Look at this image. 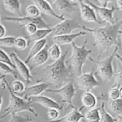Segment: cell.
Listing matches in <instances>:
<instances>
[{
	"label": "cell",
	"instance_id": "cell-4",
	"mask_svg": "<svg viewBox=\"0 0 122 122\" xmlns=\"http://www.w3.org/2000/svg\"><path fill=\"white\" fill-rule=\"evenodd\" d=\"M3 81L5 85V86L8 89V92L10 93V98L9 104L7 106V107L5 108L4 113L0 117V119L5 117L9 114L14 115L17 113L24 112V111L29 112L35 117H38V114L32 107V102L30 101L25 100L23 98L20 97L14 94L12 91L11 88L7 80L4 78Z\"/></svg>",
	"mask_w": 122,
	"mask_h": 122
},
{
	"label": "cell",
	"instance_id": "cell-43",
	"mask_svg": "<svg viewBox=\"0 0 122 122\" xmlns=\"http://www.w3.org/2000/svg\"><path fill=\"white\" fill-rule=\"evenodd\" d=\"M69 2H70V3H72V4H75V3H77L79 0H67Z\"/></svg>",
	"mask_w": 122,
	"mask_h": 122
},
{
	"label": "cell",
	"instance_id": "cell-44",
	"mask_svg": "<svg viewBox=\"0 0 122 122\" xmlns=\"http://www.w3.org/2000/svg\"><path fill=\"white\" fill-rule=\"evenodd\" d=\"M2 103V95L1 94V95H0V110H1Z\"/></svg>",
	"mask_w": 122,
	"mask_h": 122
},
{
	"label": "cell",
	"instance_id": "cell-23",
	"mask_svg": "<svg viewBox=\"0 0 122 122\" xmlns=\"http://www.w3.org/2000/svg\"><path fill=\"white\" fill-rule=\"evenodd\" d=\"M2 2L5 10L7 11L22 17L19 0H3Z\"/></svg>",
	"mask_w": 122,
	"mask_h": 122
},
{
	"label": "cell",
	"instance_id": "cell-36",
	"mask_svg": "<svg viewBox=\"0 0 122 122\" xmlns=\"http://www.w3.org/2000/svg\"><path fill=\"white\" fill-rule=\"evenodd\" d=\"M32 119L29 116H23L14 114L11 115V118L8 122H29L32 121Z\"/></svg>",
	"mask_w": 122,
	"mask_h": 122
},
{
	"label": "cell",
	"instance_id": "cell-26",
	"mask_svg": "<svg viewBox=\"0 0 122 122\" xmlns=\"http://www.w3.org/2000/svg\"><path fill=\"white\" fill-rule=\"evenodd\" d=\"M48 54L51 60L56 61L59 59L61 56V49L60 45L54 43L48 49Z\"/></svg>",
	"mask_w": 122,
	"mask_h": 122
},
{
	"label": "cell",
	"instance_id": "cell-8",
	"mask_svg": "<svg viewBox=\"0 0 122 122\" xmlns=\"http://www.w3.org/2000/svg\"><path fill=\"white\" fill-rule=\"evenodd\" d=\"M85 3L89 5L95 10V13L98 14L99 17L103 22H106L108 25H113L118 20L115 19L114 17V13L117 8L112 5L110 8L107 7H102L97 6L89 0H83Z\"/></svg>",
	"mask_w": 122,
	"mask_h": 122
},
{
	"label": "cell",
	"instance_id": "cell-27",
	"mask_svg": "<svg viewBox=\"0 0 122 122\" xmlns=\"http://www.w3.org/2000/svg\"><path fill=\"white\" fill-rule=\"evenodd\" d=\"M100 114H101V120L100 122H116L117 119L112 116L105 108L104 102H102L101 107L100 108Z\"/></svg>",
	"mask_w": 122,
	"mask_h": 122
},
{
	"label": "cell",
	"instance_id": "cell-25",
	"mask_svg": "<svg viewBox=\"0 0 122 122\" xmlns=\"http://www.w3.org/2000/svg\"><path fill=\"white\" fill-rule=\"evenodd\" d=\"M84 118L89 122H100L101 114L100 108H92L87 111L84 114Z\"/></svg>",
	"mask_w": 122,
	"mask_h": 122
},
{
	"label": "cell",
	"instance_id": "cell-21",
	"mask_svg": "<svg viewBox=\"0 0 122 122\" xmlns=\"http://www.w3.org/2000/svg\"><path fill=\"white\" fill-rule=\"evenodd\" d=\"M52 32V28L39 29L34 33L30 35H28L26 37V39L27 42V45L29 46L32 43L45 39L47 36L51 35Z\"/></svg>",
	"mask_w": 122,
	"mask_h": 122
},
{
	"label": "cell",
	"instance_id": "cell-28",
	"mask_svg": "<svg viewBox=\"0 0 122 122\" xmlns=\"http://www.w3.org/2000/svg\"><path fill=\"white\" fill-rule=\"evenodd\" d=\"M119 59V63L117 66V70L114 75V86H119L122 85V57L119 53L116 56Z\"/></svg>",
	"mask_w": 122,
	"mask_h": 122
},
{
	"label": "cell",
	"instance_id": "cell-42",
	"mask_svg": "<svg viewBox=\"0 0 122 122\" xmlns=\"http://www.w3.org/2000/svg\"><path fill=\"white\" fill-rule=\"evenodd\" d=\"M44 1H46L47 2H48L50 5H52V4H54V3L55 2L56 0H44Z\"/></svg>",
	"mask_w": 122,
	"mask_h": 122
},
{
	"label": "cell",
	"instance_id": "cell-14",
	"mask_svg": "<svg viewBox=\"0 0 122 122\" xmlns=\"http://www.w3.org/2000/svg\"><path fill=\"white\" fill-rule=\"evenodd\" d=\"M32 1L35 4L34 5H35L37 8L39 9L41 13L52 16L61 21H63L65 19L63 15H59L57 14L52 9L51 5L46 1L44 0H32Z\"/></svg>",
	"mask_w": 122,
	"mask_h": 122
},
{
	"label": "cell",
	"instance_id": "cell-15",
	"mask_svg": "<svg viewBox=\"0 0 122 122\" xmlns=\"http://www.w3.org/2000/svg\"><path fill=\"white\" fill-rule=\"evenodd\" d=\"M49 86L50 85L48 83L44 82L38 83L37 84L27 87L25 89L23 92L20 94H23V98L27 100L30 97L40 95L43 92L48 89Z\"/></svg>",
	"mask_w": 122,
	"mask_h": 122
},
{
	"label": "cell",
	"instance_id": "cell-11",
	"mask_svg": "<svg viewBox=\"0 0 122 122\" xmlns=\"http://www.w3.org/2000/svg\"><path fill=\"white\" fill-rule=\"evenodd\" d=\"M79 10H80L81 17L83 21L88 23L101 24V21L98 19L95 10L89 5L85 3L83 0L79 1Z\"/></svg>",
	"mask_w": 122,
	"mask_h": 122
},
{
	"label": "cell",
	"instance_id": "cell-32",
	"mask_svg": "<svg viewBox=\"0 0 122 122\" xmlns=\"http://www.w3.org/2000/svg\"><path fill=\"white\" fill-rule=\"evenodd\" d=\"M27 16L32 18H38L41 16V12L35 5L31 4L27 6L26 8Z\"/></svg>",
	"mask_w": 122,
	"mask_h": 122
},
{
	"label": "cell",
	"instance_id": "cell-37",
	"mask_svg": "<svg viewBox=\"0 0 122 122\" xmlns=\"http://www.w3.org/2000/svg\"><path fill=\"white\" fill-rule=\"evenodd\" d=\"M60 113L58 110L55 108H51L49 109L46 113V117L50 121L56 120L59 117Z\"/></svg>",
	"mask_w": 122,
	"mask_h": 122
},
{
	"label": "cell",
	"instance_id": "cell-16",
	"mask_svg": "<svg viewBox=\"0 0 122 122\" xmlns=\"http://www.w3.org/2000/svg\"><path fill=\"white\" fill-rule=\"evenodd\" d=\"M54 5L63 15L70 14L79 10V5L77 3H70L67 0H56Z\"/></svg>",
	"mask_w": 122,
	"mask_h": 122
},
{
	"label": "cell",
	"instance_id": "cell-5",
	"mask_svg": "<svg viewBox=\"0 0 122 122\" xmlns=\"http://www.w3.org/2000/svg\"><path fill=\"white\" fill-rule=\"evenodd\" d=\"M119 48L116 46L113 53L102 60H95L92 58H89L92 62H94L97 65V69L95 74L103 80L104 82H110L114 76V70H113V58L117 56L119 51Z\"/></svg>",
	"mask_w": 122,
	"mask_h": 122
},
{
	"label": "cell",
	"instance_id": "cell-9",
	"mask_svg": "<svg viewBox=\"0 0 122 122\" xmlns=\"http://www.w3.org/2000/svg\"><path fill=\"white\" fill-rule=\"evenodd\" d=\"M45 91L59 94L62 97L63 103L67 104L68 107L70 108L73 106L72 104V100L76 95V89L75 88L73 81L69 82L58 89H47Z\"/></svg>",
	"mask_w": 122,
	"mask_h": 122
},
{
	"label": "cell",
	"instance_id": "cell-46",
	"mask_svg": "<svg viewBox=\"0 0 122 122\" xmlns=\"http://www.w3.org/2000/svg\"><path fill=\"white\" fill-rule=\"evenodd\" d=\"M116 122H122V117H119L117 119Z\"/></svg>",
	"mask_w": 122,
	"mask_h": 122
},
{
	"label": "cell",
	"instance_id": "cell-1",
	"mask_svg": "<svg viewBox=\"0 0 122 122\" xmlns=\"http://www.w3.org/2000/svg\"><path fill=\"white\" fill-rule=\"evenodd\" d=\"M122 24V20H120L113 25L108 24L106 26L96 28H89L82 26V29L92 35L94 45L97 50L98 60L103 54L108 52L113 45H116L121 51Z\"/></svg>",
	"mask_w": 122,
	"mask_h": 122
},
{
	"label": "cell",
	"instance_id": "cell-10",
	"mask_svg": "<svg viewBox=\"0 0 122 122\" xmlns=\"http://www.w3.org/2000/svg\"><path fill=\"white\" fill-rule=\"evenodd\" d=\"M2 21H13V22L18 23L20 26L24 27L28 23H34L36 25L38 29H49L51 28L50 25L44 21L41 16L38 18H32L28 16L19 17H4Z\"/></svg>",
	"mask_w": 122,
	"mask_h": 122
},
{
	"label": "cell",
	"instance_id": "cell-41",
	"mask_svg": "<svg viewBox=\"0 0 122 122\" xmlns=\"http://www.w3.org/2000/svg\"><path fill=\"white\" fill-rule=\"evenodd\" d=\"M117 2V9L119 10L120 11H122V0H116Z\"/></svg>",
	"mask_w": 122,
	"mask_h": 122
},
{
	"label": "cell",
	"instance_id": "cell-39",
	"mask_svg": "<svg viewBox=\"0 0 122 122\" xmlns=\"http://www.w3.org/2000/svg\"><path fill=\"white\" fill-rule=\"evenodd\" d=\"M96 1L100 3L101 7H107L108 3L112 2V1H116V0H96Z\"/></svg>",
	"mask_w": 122,
	"mask_h": 122
},
{
	"label": "cell",
	"instance_id": "cell-22",
	"mask_svg": "<svg viewBox=\"0 0 122 122\" xmlns=\"http://www.w3.org/2000/svg\"><path fill=\"white\" fill-rule=\"evenodd\" d=\"M46 42H47L46 39H44L34 42L33 45H32V46L30 49L29 51V54L27 56V58L24 61V63L26 64H28L29 63L30 61L32 60V58L34 56H35L37 54L39 53L46 46Z\"/></svg>",
	"mask_w": 122,
	"mask_h": 122
},
{
	"label": "cell",
	"instance_id": "cell-24",
	"mask_svg": "<svg viewBox=\"0 0 122 122\" xmlns=\"http://www.w3.org/2000/svg\"><path fill=\"white\" fill-rule=\"evenodd\" d=\"M82 107L87 109H92L97 106V98L90 92H85L81 98Z\"/></svg>",
	"mask_w": 122,
	"mask_h": 122
},
{
	"label": "cell",
	"instance_id": "cell-19",
	"mask_svg": "<svg viewBox=\"0 0 122 122\" xmlns=\"http://www.w3.org/2000/svg\"><path fill=\"white\" fill-rule=\"evenodd\" d=\"M48 46L47 45H46L44 49H42L39 53L37 54L32 58L31 60L32 63H31L29 69L30 70H33L46 63V61L49 58L48 54Z\"/></svg>",
	"mask_w": 122,
	"mask_h": 122
},
{
	"label": "cell",
	"instance_id": "cell-30",
	"mask_svg": "<svg viewBox=\"0 0 122 122\" xmlns=\"http://www.w3.org/2000/svg\"><path fill=\"white\" fill-rule=\"evenodd\" d=\"M0 73L2 75H12L15 79L18 78L17 74L14 69L7 64L1 62H0Z\"/></svg>",
	"mask_w": 122,
	"mask_h": 122
},
{
	"label": "cell",
	"instance_id": "cell-33",
	"mask_svg": "<svg viewBox=\"0 0 122 122\" xmlns=\"http://www.w3.org/2000/svg\"><path fill=\"white\" fill-rule=\"evenodd\" d=\"M0 62L7 64L14 70L15 69V65L13 63V61L11 59L10 57L1 48H0Z\"/></svg>",
	"mask_w": 122,
	"mask_h": 122
},
{
	"label": "cell",
	"instance_id": "cell-18",
	"mask_svg": "<svg viewBox=\"0 0 122 122\" xmlns=\"http://www.w3.org/2000/svg\"><path fill=\"white\" fill-rule=\"evenodd\" d=\"M86 34V32L81 31V32L76 33H70V34L54 36L53 41L55 44H58V45H66V44H71L75 39L81 36L85 35Z\"/></svg>",
	"mask_w": 122,
	"mask_h": 122
},
{
	"label": "cell",
	"instance_id": "cell-7",
	"mask_svg": "<svg viewBox=\"0 0 122 122\" xmlns=\"http://www.w3.org/2000/svg\"><path fill=\"white\" fill-rule=\"evenodd\" d=\"M52 30V36H58L61 35L70 34L74 30L82 28V26L75 19H65L63 21L51 27Z\"/></svg>",
	"mask_w": 122,
	"mask_h": 122
},
{
	"label": "cell",
	"instance_id": "cell-6",
	"mask_svg": "<svg viewBox=\"0 0 122 122\" xmlns=\"http://www.w3.org/2000/svg\"><path fill=\"white\" fill-rule=\"evenodd\" d=\"M75 79L77 88L85 92H90L100 85V82L95 77L94 67L90 72L82 74L81 76Z\"/></svg>",
	"mask_w": 122,
	"mask_h": 122
},
{
	"label": "cell",
	"instance_id": "cell-31",
	"mask_svg": "<svg viewBox=\"0 0 122 122\" xmlns=\"http://www.w3.org/2000/svg\"><path fill=\"white\" fill-rule=\"evenodd\" d=\"M11 90L13 92L14 94L17 95V94H20L24 92V91L26 89L25 84L23 82H21L20 80H16L14 81V82L12 83L11 85Z\"/></svg>",
	"mask_w": 122,
	"mask_h": 122
},
{
	"label": "cell",
	"instance_id": "cell-34",
	"mask_svg": "<svg viewBox=\"0 0 122 122\" xmlns=\"http://www.w3.org/2000/svg\"><path fill=\"white\" fill-rule=\"evenodd\" d=\"M27 46H28V45H27V42L26 38L20 36L15 37L14 44V48H15L18 50L22 51L26 49Z\"/></svg>",
	"mask_w": 122,
	"mask_h": 122
},
{
	"label": "cell",
	"instance_id": "cell-12",
	"mask_svg": "<svg viewBox=\"0 0 122 122\" xmlns=\"http://www.w3.org/2000/svg\"><path fill=\"white\" fill-rule=\"evenodd\" d=\"M10 57L13 58L15 63V69H17L20 76L24 79L27 84H30L32 82V76L31 75L30 70L26 64L19 57L17 54L15 52L10 54Z\"/></svg>",
	"mask_w": 122,
	"mask_h": 122
},
{
	"label": "cell",
	"instance_id": "cell-40",
	"mask_svg": "<svg viewBox=\"0 0 122 122\" xmlns=\"http://www.w3.org/2000/svg\"><path fill=\"white\" fill-rule=\"evenodd\" d=\"M6 34V29L2 24H0V38H3Z\"/></svg>",
	"mask_w": 122,
	"mask_h": 122
},
{
	"label": "cell",
	"instance_id": "cell-38",
	"mask_svg": "<svg viewBox=\"0 0 122 122\" xmlns=\"http://www.w3.org/2000/svg\"><path fill=\"white\" fill-rule=\"evenodd\" d=\"M24 27H25V30L28 33L29 35L34 33L38 29L36 25H35L34 23H28L25 25Z\"/></svg>",
	"mask_w": 122,
	"mask_h": 122
},
{
	"label": "cell",
	"instance_id": "cell-29",
	"mask_svg": "<svg viewBox=\"0 0 122 122\" xmlns=\"http://www.w3.org/2000/svg\"><path fill=\"white\" fill-rule=\"evenodd\" d=\"M122 85L117 87H113L109 90L108 92V100H116L122 98Z\"/></svg>",
	"mask_w": 122,
	"mask_h": 122
},
{
	"label": "cell",
	"instance_id": "cell-48",
	"mask_svg": "<svg viewBox=\"0 0 122 122\" xmlns=\"http://www.w3.org/2000/svg\"><path fill=\"white\" fill-rule=\"evenodd\" d=\"M0 11H1V10H0ZM1 16H0V21H1Z\"/></svg>",
	"mask_w": 122,
	"mask_h": 122
},
{
	"label": "cell",
	"instance_id": "cell-3",
	"mask_svg": "<svg viewBox=\"0 0 122 122\" xmlns=\"http://www.w3.org/2000/svg\"><path fill=\"white\" fill-rule=\"evenodd\" d=\"M87 42L88 39H86L81 46H77L74 42L71 43L72 53L71 56L68 58L67 61H66V64L75 77H78L83 74V66L86 63L89 56L92 51L91 50L86 48Z\"/></svg>",
	"mask_w": 122,
	"mask_h": 122
},
{
	"label": "cell",
	"instance_id": "cell-45",
	"mask_svg": "<svg viewBox=\"0 0 122 122\" xmlns=\"http://www.w3.org/2000/svg\"><path fill=\"white\" fill-rule=\"evenodd\" d=\"M5 77H6V76H5V75H0V83H1V81H2V80H3Z\"/></svg>",
	"mask_w": 122,
	"mask_h": 122
},
{
	"label": "cell",
	"instance_id": "cell-13",
	"mask_svg": "<svg viewBox=\"0 0 122 122\" xmlns=\"http://www.w3.org/2000/svg\"><path fill=\"white\" fill-rule=\"evenodd\" d=\"M28 101H30L32 104L36 103L39 104L41 106L46 107V108L51 109V108H55L58 110H62L63 106L60 104L59 103L54 100L53 99L50 98L45 95H38V96L32 97L28 99Z\"/></svg>",
	"mask_w": 122,
	"mask_h": 122
},
{
	"label": "cell",
	"instance_id": "cell-20",
	"mask_svg": "<svg viewBox=\"0 0 122 122\" xmlns=\"http://www.w3.org/2000/svg\"><path fill=\"white\" fill-rule=\"evenodd\" d=\"M107 104L108 112L112 116L118 119L122 117V98L116 100H106Z\"/></svg>",
	"mask_w": 122,
	"mask_h": 122
},
{
	"label": "cell",
	"instance_id": "cell-17",
	"mask_svg": "<svg viewBox=\"0 0 122 122\" xmlns=\"http://www.w3.org/2000/svg\"><path fill=\"white\" fill-rule=\"evenodd\" d=\"M71 108H72V111L63 117L49 122H80L81 119L84 118V114L81 113V111L83 108V107H82L78 109L73 106Z\"/></svg>",
	"mask_w": 122,
	"mask_h": 122
},
{
	"label": "cell",
	"instance_id": "cell-2",
	"mask_svg": "<svg viewBox=\"0 0 122 122\" xmlns=\"http://www.w3.org/2000/svg\"><path fill=\"white\" fill-rule=\"evenodd\" d=\"M68 53L69 50L66 51L59 59L42 68L41 76L37 80V83L44 81V83L58 89L73 81V75L66 64V58Z\"/></svg>",
	"mask_w": 122,
	"mask_h": 122
},
{
	"label": "cell",
	"instance_id": "cell-47",
	"mask_svg": "<svg viewBox=\"0 0 122 122\" xmlns=\"http://www.w3.org/2000/svg\"><path fill=\"white\" fill-rule=\"evenodd\" d=\"M0 122H5L3 121V120H1V119H0Z\"/></svg>",
	"mask_w": 122,
	"mask_h": 122
},
{
	"label": "cell",
	"instance_id": "cell-35",
	"mask_svg": "<svg viewBox=\"0 0 122 122\" xmlns=\"http://www.w3.org/2000/svg\"><path fill=\"white\" fill-rule=\"evenodd\" d=\"M15 36H4L0 38V46L5 48L14 47Z\"/></svg>",
	"mask_w": 122,
	"mask_h": 122
}]
</instances>
